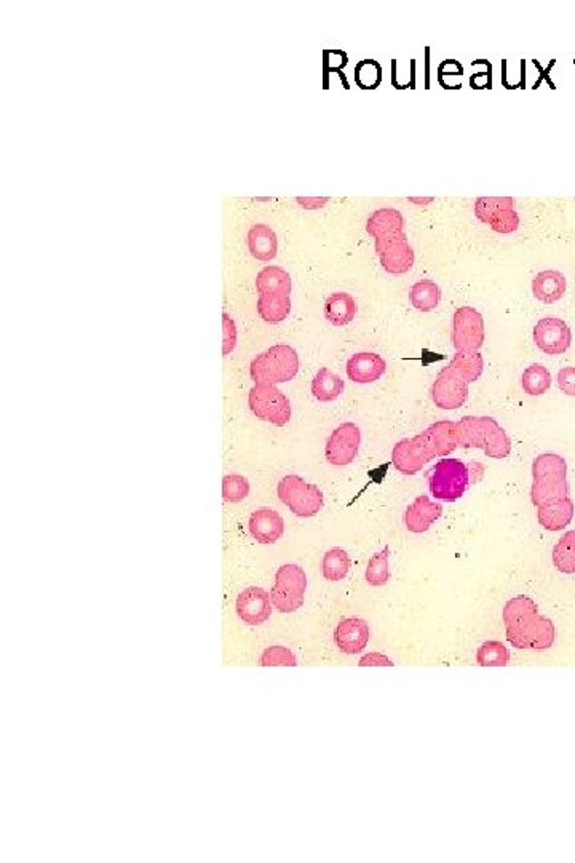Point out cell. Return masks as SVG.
<instances>
[{
	"mask_svg": "<svg viewBox=\"0 0 575 863\" xmlns=\"http://www.w3.org/2000/svg\"><path fill=\"white\" fill-rule=\"evenodd\" d=\"M507 640L520 651L542 653L555 643L553 622L539 613L536 602L526 595L511 598L503 608Z\"/></svg>",
	"mask_w": 575,
	"mask_h": 863,
	"instance_id": "obj_3",
	"label": "cell"
},
{
	"mask_svg": "<svg viewBox=\"0 0 575 863\" xmlns=\"http://www.w3.org/2000/svg\"><path fill=\"white\" fill-rule=\"evenodd\" d=\"M532 295L542 304H555L566 295V277L558 270H542L532 280Z\"/></svg>",
	"mask_w": 575,
	"mask_h": 863,
	"instance_id": "obj_21",
	"label": "cell"
},
{
	"mask_svg": "<svg viewBox=\"0 0 575 863\" xmlns=\"http://www.w3.org/2000/svg\"><path fill=\"white\" fill-rule=\"evenodd\" d=\"M334 641L342 653L358 655L369 641V625L358 617H348L339 622L334 632Z\"/></svg>",
	"mask_w": 575,
	"mask_h": 863,
	"instance_id": "obj_17",
	"label": "cell"
},
{
	"mask_svg": "<svg viewBox=\"0 0 575 863\" xmlns=\"http://www.w3.org/2000/svg\"><path fill=\"white\" fill-rule=\"evenodd\" d=\"M534 342L547 355H562L572 344V331L558 317H545L534 327Z\"/></svg>",
	"mask_w": 575,
	"mask_h": 863,
	"instance_id": "obj_15",
	"label": "cell"
},
{
	"mask_svg": "<svg viewBox=\"0 0 575 863\" xmlns=\"http://www.w3.org/2000/svg\"><path fill=\"white\" fill-rule=\"evenodd\" d=\"M256 288L259 293L257 312L262 320L268 323H280L291 312V277L287 270L277 266L262 269L256 279Z\"/></svg>",
	"mask_w": 575,
	"mask_h": 863,
	"instance_id": "obj_4",
	"label": "cell"
},
{
	"mask_svg": "<svg viewBox=\"0 0 575 863\" xmlns=\"http://www.w3.org/2000/svg\"><path fill=\"white\" fill-rule=\"evenodd\" d=\"M458 448H477L488 458L505 459L510 456L511 440L502 425L489 416L439 421L393 446L392 464L403 475H416L431 459L446 458Z\"/></svg>",
	"mask_w": 575,
	"mask_h": 863,
	"instance_id": "obj_1",
	"label": "cell"
},
{
	"mask_svg": "<svg viewBox=\"0 0 575 863\" xmlns=\"http://www.w3.org/2000/svg\"><path fill=\"white\" fill-rule=\"evenodd\" d=\"M477 662L481 667H505L510 662V651L500 641H486L478 649Z\"/></svg>",
	"mask_w": 575,
	"mask_h": 863,
	"instance_id": "obj_30",
	"label": "cell"
},
{
	"mask_svg": "<svg viewBox=\"0 0 575 863\" xmlns=\"http://www.w3.org/2000/svg\"><path fill=\"white\" fill-rule=\"evenodd\" d=\"M223 353L227 355L234 350L237 342L236 323L227 314L223 315Z\"/></svg>",
	"mask_w": 575,
	"mask_h": 863,
	"instance_id": "obj_36",
	"label": "cell"
},
{
	"mask_svg": "<svg viewBox=\"0 0 575 863\" xmlns=\"http://www.w3.org/2000/svg\"><path fill=\"white\" fill-rule=\"evenodd\" d=\"M298 202L301 203L304 208H320V207H323V205L328 202V198H318V197H314V198H302V197H299Z\"/></svg>",
	"mask_w": 575,
	"mask_h": 863,
	"instance_id": "obj_39",
	"label": "cell"
},
{
	"mask_svg": "<svg viewBox=\"0 0 575 863\" xmlns=\"http://www.w3.org/2000/svg\"><path fill=\"white\" fill-rule=\"evenodd\" d=\"M299 371V357L291 346L277 344L259 353L249 368L255 384H283L295 380Z\"/></svg>",
	"mask_w": 575,
	"mask_h": 863,
	"instance_id": "obj_5",
	"label": "cell"
},
{
	"mask_svg": "<svg viewBox=\"0 0 575 863\" xmlns=\"http://www.w3.org/2000/svg\"><path fill=\"white\" fill-rule=\"evenodd\" d=\"M248 245L251 255L255 256L259 261H270L277 256L278 251V243L274 230L267 226H253L248 234Z\"/></svg>",
	"mask_w": 575,
	"mask_h": 863,
	"instance_id": "obj_23",
	"label": "cell"
},
{
	"mask_svg": "<svg viewBox=\"0 0 575 863\" xmlns=\"http://www.w3.org/2000/svg\"><path fill=\"white\" fill-rule=\"evenodd\" d=\"M308 589V575L298 564H283L275 575V585L270 592L272 604L281 613H295L304 604Z\"/></svg>",
	"mask_w": 575,
	"mask_h": 863,
	"instance_id": "obj_7",
	"label": "cell"
},
{
	"mask_svg": "<svg viewBox=\"0 0 575 863\" xmlns=\"http://www.w3.org/2000/svg\"><path fill=\"white\" fill-rule=\"evenodd\" d=\"M357 304L348 293L338 291L328 298L325 302V317L334 327H346L355 319Z\"/></svg>",
	"mask_w": 575,
	"mask_h": 863,
	"instance_id": "obj_22",
	"label": "cell"
},
{
	"mask_svg": "<svg viewBox=\"0 0 575 863\" xmlns=\"http://www.w3.org/2000/svg\"><path fill=\"white\" fill-rule=\"evenodd\" d=\"M334 56H336V50H334V52H325V67H327L328 71L340 69V67L347 63V61H342V59L338 61Z\"/></svg>",
	"mask_w": 575,
	"mask_h": 863,
	"instance_id": "obj_38",
	"label": "cell"
},
{
	"mask_svg": "<svg viewBox=\"0 0 575 863\" xmlns=\"http://www.w3.org/2000/svg\"><path fill=\"white\" fill-rule=\"evenodd\" d=\"M388 555L390 549L386 547L378 552L376 555L368 563L367 581L373 587H384L388 579H390V568H388Z\"/></svg>",
	"mask_w": 575,
	"mask_h": 863,
	"instance_id": "obj_31",
	"label": "cell"
},
{
	"mask_svg": "<svg viewBox=\"0 0 575 863\" xmlns=\"http://www.w3.org/2000/svg\"><path fill=\"white\" fill-rule=\"evenodd\" d=\"M443 515V505L433 503L429 496H418L414 503L406 509L405 524L408 530L414 534H422L430 530L431 524L439 522Z\"/></svg>",
	"mask_w": 575,
	"mask_h": 863,
	"instance_id": "obj_19",
	"label": "cell"
},
{
	"mask_svg": "<svg viewBox=\"0 0 575 863\" xmlns=\"http://www.w3.org/2000/svg\"><path fill=\"white\" fill-rule=\"evenodd\" d=\"M355 80L361 88H376L382 80V67L373 59H365L355 69Z\"/></svg>",
	"mask_w": 575,
	"mask_h": 863,
	"instance_id": "obj_32",
	"label": "cell"
},
{
	"mask_svg": "<svg viewBox=\"0 0 575 863\" xmlns=\"http://www.w3.org/2000/svg\"><path fill=\"white\" fill-rule=\"evenodd\" d=\"M249 533L255 537L256 541L264 545H272L277 543L283 533H285V523L278 512L261 507L251 513L249 517Z\"/></svg>",
	"mask_w": 575,
	"mask_h": 863,
	"instance_id": "obj_20",
	"label": "cell"
},
{
	"mask_svg": "<svg viewBox=\"0 0 575 863\" xmlns=\"http://www.w3.org/2000/svg\"><path fill=\"white\" fill-rule=\"evenodd\" d=\"M321 571H323L325 579L329 583H339L342 579H346L348 571H350L348 553L346 550L339 549V547L328 550L325 556H323V562H321Z\"/></svg>",
	"mask_w": 575,
	"mask_h": 863,
	"instance_id": "obj_26",
	"label": "cell"
},
{
	"mask_svg": "<svg viewBox=\"0 0 575 863\" xmlns=\"http://www.w3.org/2000/svg\"><path fill=\"white\" fill-rule=\"evenodd\" d=\"M449 365H451L456 371L462 374L465 380L469 381L470 384L477 382L484 371V359L483 355L479 352H456V355H454L451 361H449Z\"/></svg>",
	"mask_w": 575,
	"mask_h": 863,
	"instance_id": "obj_29",
	"label": "cell"
},
{
	"mask_svg": "<svg viewBox=\"0 0 575 863\" xmlns=\"http://www.w3.org/2000/svg\"><path fill=\"white\" fill-rule=\"evenodd\" d=\"M376 253L379 256L380 266L388 274L403 275L411 270L416 261L414 249L408 242L405 229L388 232L376 237Z\"/></svg>",
	"mask_w": 575,
	"mask_h": 863,
	"instance_id": "obj_10",
	"label": "cell"
},
{
	"mask_svg": "<svg viewBox=\"0 0 575 863\" xmlns=\"http://www.w3.org/2000/svg\"><path fill=\"white\" fill-rule=\"evenodd\" d=\"M486 340L483 315L470 306L459 308L452 320V344L456 352H479Z\"/></svg>",
	"mask_w": 575,
	"mask_h": 863,
	"instance_id": "obj_11",
	"label": "cell"
},
{
	"mask_svg": "<svg viewBox=\"0 0 575 863\" xmlns=\"http://www.w3.org/2000/svg\"><path fill=\"white\" fill-rule=\"evenodd\" d=\"M469 386L470 382L451 365H448L439 371L431 386V400L439 410H459L469 399Z\"/></svg>",
	"mask_w": 575,
	"mask_h": 863,
	"instance_id": "obj_13",
	"label": "cell"
},
{
	"mask_svg": "<svg viewBox=\"0 0 575 863\" xmlns=\"http://www.w3.org/2000/svg\"><path fill=\"white\" fill-rule=\"evenodd\" d=\"M521 386H523L524 392L530 395V397H539V395L549 392L550 387H551V374H550L549 368L539 365V363H534V365L526 368L523 376H521Z\"/></svg>",
	"mask_w": 575,
	"mask_h": 863,
	"instance_id": "obj_28",
	"label": "cell"
},
{
	"mask_svg": "<svg viewBox=\"0 0 575 863\" xmlns=\"http://www.w3.org/2000/svg\"><path fill=\"white\" fill-rule=\"evenodd\" d=\"M278 499L301 518L315 517L323 509V492L299 475H287L278 483Z\"/></svg>",
	"mask_w": 575,
	"mask_h": 863,
	"instance_id": "obj_6",
	"label": "cell"
},
{
	"mask_svg": "<svg viewBox=\"0 0 575 863\" xmlns=\"http://www.w3.org/2000/svg\"><path fill=\"white\" fill-rule=\"evenodd\" d=\"M409 301L412 308L420 312H431L439 308L441 301V289L433 280L424 279L412 285L409 289Z\"/></svg>",
	"mask_w": 575,
	"mask_h": 863,
	"instance_id": "obj_25",
	"label": "cell"
},
{
	"mask_svg": "<svg viewBox=\"0 0 575 863\" xmlns=\"http://www.w3.org/2000/svg\"><path fill=\"white\" fill-rule=\"evenodd\" d=\"M249 410L256 418L281 427L291 419V403L287 395L272 384H256L249 391Z\"/></svg>",
	"mask_w": 575,
	"mask_h": 863,
	"instance_id": "obj_9",
	"label": "cell"
},
{
	"mask_svg": "<svg viewBox=\"0 0 575 863\" xmlns=\"http://www.w3.org/2000/svg\"><path fill=\"white\" fill-rule=\"evenodd\" d=\"M237 614L249 625L264 624L272 614V598L261 587H248L237 598Z\"/></svg>",
	"mask_w": 575,
	"mask_h": 863,
	"instance_id": "obj_16",
	"label": "cell"
},
{
	"mask_svg": "<svg viewBox=\"0 0 575 863\" xmlns=\"http://www.w3.org/2000/svg\"><path fill=\"white\" fill-rule=\"evenodd\" d=\"M261 664L264 667H295L296 657L288 647L274 646L268 647L264 651L261 657Z\"/></svg>",
	"mask_w": 575,
	"mask_h": 863,
	"instance_id": "obj_34",
	"label": "cell"
},
{
	"mask_svg": "<svg viewBox=\"0 0 575 863\" xmlns=\"http://www.w3.org/2000/svg\"><path fill=\"white\" fill-rule=\"evenodd\" d=\"M530 499L537 520L547 531H562L574 518V501L568 483V462L556 452H543L532 462Z\"/></svg>",
	"mask_w": 575,
	"mask_h": 863,
	"instance_id": "obj_2",
	"label": "cell"
},
{
	"mask_svg": "<svg viewBox=\"0 0 575 863\" xmlns=\"http://www.w3.org/2000/svg\"><path fill=\"white\" fill-rule=\"evenodd\" d=\"M373 665H379V667H393V662L387 657V655H380V653H371V655H367L365 657H361L359 661V667H373Z\"/></svg>",
	"mask_w": 575,
	"mask_h": 863,
	"instance_id": "obj_37",
	"label": "cell"
},
{
	"mask_svg": "<svg viewBox=\"0 0 575 863\" xmlns=\"http://www.w3.org/2000/svg\"><path fill=\"white\" fill-rule=\"evenodd\" d=\"M344 389H346L344 381L340 380V376L333 373L328 368H321L320 371L315 374L314 381H312V393H314L315 399L321 401V403H329V401L339 399L340 395L344 393Z\"/></svg>",
	"mask_w": 575,
	"mask_h": 863,
	"instance_id": "obj_24",
	"label": "cell"
},
{
	"mask_svg": "<svg viewBox=\"0 0 575 863\" xmlns=\"http://www.w3.org/2000/svg\"><path fill=\"white\" fill-rule=\"evenodd\" d=\"M469 486V469L462 461L439 459L430 475L431 496L446 503H454L464 496Z\"/></svg>",
	"mask_w": 575,
	"mask_h": 863,
	"instance_id": "obj_8",
	"label": "cell"
},
{
	"mask_svg": "<svg viewBox=\"0 0 575 863\" xmlns=\"http://www.w3.org/2000/svg\"><path fill=\"white\" fill-rule=\"evenodd\" d=\"M556 382L562 393H566L568 397H575V367L560 370Z\"/></svg>",
	"mask_w": 575,
	"mask_h": 863,
	"instance_id": "obj_35",
	"label": "cell"
},
{
	"mask_svg": "<svg viewBox=\"0 0 575 863\" xmlns=\"http://www.w3.org/2000/svg\"><path fill=\"white\" fill-rule=\"evenodd\" d=\"M347 376L355 384H371L386 373V360L374 352H359L347 361Z\"/></svg>",
	"mask_w": 575,
	"mask_h": 863,
	"instance_id": "obj_18",
	"label": "cell"
},
{
	"mask_svg": "<svg viewBox=\"0 0 575 863\" xmlns=\"http://www.w3.org/2000/svg\"><path fill=\"white\" fill-rule=\"evenodd\" d=\"M551 560L562 574H575V530L568 531L560 537Z\"/></svg>",
	"mask_w": 575,
	"mask_h": 863,
	"instance_id": "obj_27",
	"label": "cell"
},
{
	"mask_svg": "<svg viewBox=\"0 0 575 863\" xmlns=\"http://www.w3.org/2000/svg\"><path fill=\"white\" fill-rule=\"evenodd\" d=\"M249 494V483L242 475H227L223 480V497L226 503H240Z\"/></svg>",
	"mask_w": 575,
	"mask_h": 863,
	"instance_id": "obj_33",
	"label": "cell"
},
{
	"mask_svg": "<svg viewBox=\"0 0 575 863\" xmlns=\"http://www.w3.org/2000/svg\"><path fill=\"white\" fill-rule=\"evenodd\" d=\"M361 445V432L358 425L344 422L329 435L325 448L328 462L336 467L352 464L358 456Z\"/></svg>",
	"mask_w": 575,
	"mask_h": 863,
	"instance_id": "obj_14",
	"label": "cell"
},
{
	"mask_svg": "<svg viewBox=\"0 0 575 863\" xmlns=\"http://www.w3.org/2000/svg\"><path fill=\"white\" fill-rule=\"evenodd\" d=\"M475 215L499 234H511L520 226V216L511 197H479L475 203Z\"/></svg>",
	"mask_w": 575,
	"mask_h": 863,
	"instance_id": "obj_12",
	"label": "cell"
}]
</instances>
